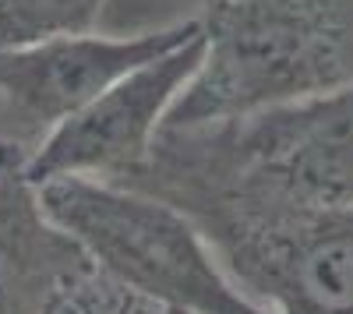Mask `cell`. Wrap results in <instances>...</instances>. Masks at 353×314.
Here are the masks:
<instances>
[{
    "label": "cell",
    "mask_w": 353,
    "mask_h": 314,
    "mask_svg": "<svg viewBox=\"0 0 353 314\" xmlns=\"http://www.w3.org/2000/svg\"><path fill=\"white\" fill-rule=\"evenodd\" d=\"M219 4H230V0H113L99 32L113 36L159 32V28H173L184 21H201Z\"/></svg>",
    "instance_id": "obj_10"
},
{
    "label": "cell",
    "mask_w": 353,
    "mask_h": 314,
    "mask_svg": "<svg viewBox=\"0 0 353 314\" xmlns=\"http://www.w3.org/2000/svg\"><path fill=\"white\" fill-rule=\"evenodd\" d=\"M28 159L0 149V314H46L88 254L50 219Z\"/></svg>",
    "instance_id": "obj_7"
},
{
    "label": "cell",
    "mask_w": 353,
    "mask_h": 314,
    "mask_svg": "<svg viewBox=\"0 0 353 314\" xmlns=\"http://www.w3.org/2000/svg\"><path fill=\"white\" fill-rule=\"evenodd\" d=\"M226 272L272 314L353 311V205H290L205 191L181 202Z\"/></svg>",
    "instance_id": "obj_4"
},
{
    "label": "cell",
    "mask_w": 353,
    "mask_h": 314,
    "mask_svg": "<svg viewBox=\"0 0 353 314\" xmlns=\"http://www.w3.org/2000/svg\"><path fill=\"white\" fill-rule=\"evenodd\" d=\"M201 25V64L163 127L244 121L353 81V0H230Z\"/></svg>",
    "instance_id": "obj_2"
},
{
    "label": "cell",
    "mask_w": 353,
    "mask_h": 314,
    "mask_svg": "<svg viewBox=\"0 0 353 314\" xmlns=\"http://www.w3.org/2000/svg\"><path fill=\"white\" fill-rule=\"evenodd\" d=\"M350 314H353V311H350Z\"/></svg>",
    "instance_id": "obj_11"
},
{
    "label": "cell",
    "mask_w": 353,
    "mask_h": 314,
    "mask_svg": "<svg viewBox=\"0 0 353 314\" xmlns=\"http://www.w3.org/2000/svg\"><path fill=\"white\" fill-rule=\"evenodd\" d=\"M198 32L201 21H184L141 36L81 32L0 46V149L28 159L106 85Z\"/></svg>",
    "instance_id": "obj_5"
},
{
    "label": "cell",
    "mask_w": 353,
    "mask_h": 314,
    "mask_svg": "<svg viewBox=\"0 0 353 314\" xmlns=\"http://www.w3.org/2000/svg\"><path fill=\"white\" fill-rule=\"evenodd\" d=\"M113 0H0V46L99 32Z\"/></svg>",
    "instance_id": "obj_8"
},
{
    "label": "cell",
    "mask_w": 353,
    "mask_h": 314,
    "mask_svg": "<svg viewBox=\"0 0 353 314\" xmlns=\"http://www.w3.org/2000/svg\"><path fill=\"white\" fill-rule=\"evenodd\" d=\"M46 314H170L156 300L134 293L92 262L81 265L53 297Z\"/></svg>",
    "instance_id": "obj_9"
},
{
    "label": "cell",
    "mask_w": 353,
    "mask_h": 314,
    "mask_svg": "<svg viewBox=\"0 0 353 314\" xmlns=\"http://www.w3.org/2000/svg\"><path fill=\"white\" fill-rule=\"evenodd\" d=\"M50 219L88 262L170 314H272L226 272L201 226L141 187L92 177L36 184Z\"/></svg>",
    "instance_id": "obj_3"
},
{
    "label": "cell",
    "mask_w": 353,
    "mask_h": 314,
    "mask_svg": "<svg viewBox=\"0 0 353 314\" xmlns=\"http://www.w3.org/2000/svg\"><path fill=\"white\" fill-rule=\"evenodd\" d=\"M205 53V25L188 43L121 74L113 85L57 127L28 156V177L36 184L57 177H92L124 184L145 166L170 117L173 103L191 85Z\"/></svg>",
    "instance_id": "obj_6"
},
{
    "label": "cell",
    "mask_w": 353,
    "mask_h": 314,
    "mask_svg": "<svg viewBox=\"0 0 353 314\" xmlns=\"http://www.w3.org/2000/svg\"><path fill=\"white\" fill-rule=\"evenodd\" d=\"M166 202L230 191L290 205H353V81L244 121L163 127L124 180Z\"/></svg>",
    "instance_id": "obj_1"
}]
</instances>
